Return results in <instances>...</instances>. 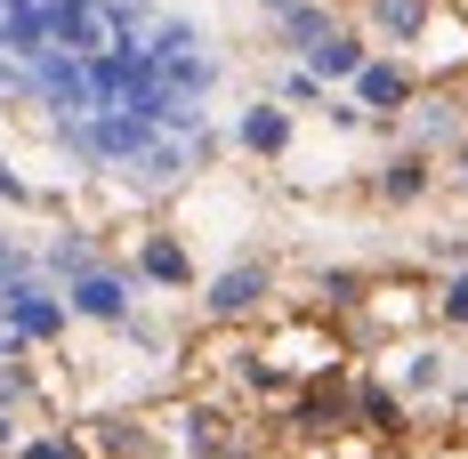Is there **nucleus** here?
<instances>
[{"label": "nucleus", "instance_id": "obj_1", "mask_svg": "<svg viewBox=\"0 0 468 459\" xmlns=\"http://www.w3.org/2000/svg\"><path fill=\"white\" fill-rule=\"evenodd\" d=\"M65 290H48L41 275H16L0 282V330L16 339V347H48V339H65Z\"/></svg>", "mask_w": 468, "mask_h": 459}, {"label": "nucleus", "instance_id": "obj_2", "mask_svg": "<svg viewBox=\"0 0 468 459\" xmlns=\"http://www.w3.org/2000/svg\"><path fill=\"white\" fill-rule=\"evenodd\" d=\"M259 347H267V355H275V363L291 370V379H324V370H339V363H347V355H339V339H331V330H315V322L267 330Z\"/></svg>", "mask_w": 468, "mask_h": 459}, {"label": "nucleus", "instance_id": "obj_3", "mask_svg": "<svg viewBox=\"0 0 468 459\" xmlns=\"http://www.w3.org/2000/svg\"><path fill=\"white\" fill-rule=\"evenodd\" d=\"M267 298H275V266L267 258H242V266H227V275L210 282V322H250Z\"/></svg>", "mask_w": 468, "mask_h": 459}, {"label": "nucleus", "instance_id": "obj_4", "mask_svg": "<svg viewBox=\"0 0 468 459\" xmlns=\"http://www.w3.org/2000/svg\"><path fill=\"white\" fill-rule=\"evenodd\" d=\"M65 315H81V322H130V282L113 275V266H90V275H73L65 282Z\"/></svg>", "mask_w": 468, "mask_h": 459}, {"label": "nucleus", "instance_id": "obj_5", "mask_svg": "<svg viewBox=\"0 0 468 459\" xmlns=\"http://www.w3.org/2000/svg\"><path fill=\"white\" fill-rule=\"evenodd\" d=\"M347 81H356V105H364V113H379V121H396V113L420 97V81H412L404 65H388V57H364Z\"/></svg>", "mask_w": 468, "mask_h": 459}, {"label": "nucleus", "instance_id": "obj_6", "mask_svg": "<svg viewBox=\"0 0 468 459\" xmlns=\"http://www.w3.org/2000/svg\"><path fill=\"white\" fill-rule=\"evenodd\" d=\"M138 275L162 282V290H186L194 282V250L178 242V234H138Z\"/></svg>", "mask_w": 468, "mask_h": 459}, {"label": "nucleus", "instance_id": "obj_7", "mask_svg": "<svg viewBox=\"0 0 468 459\" xmlns=\"http://www.w3.org/2000/svg\"><path fill=\"white\" fill-rule=\"evenodd\" d=\"M372 193L388 202V210H404V202H420V193H428V153L412 145V153H396V162H379V170H372Z\"/></svg>", "mask_w": 468, "mask_h": 459}, {"label": "nucleus", "instance_id": "obj_8", "mask_svg": "<svg viewBox=\"0 0 468 459\" xmlns=\"http://www.w3.org/2000/svg\"><path fill=\"white\" fill-rule=\"evenodd\" d=\"M234 138H242V153L282 162V153H291V113H282V105H250V113L234 121Z\"/></svg>", "mask_w": 468, "mask_h": 459}, {"label": "nucleus", "instance_id": "obj_9", "mask_svg": "<svg viewBox=\"0 0 468 459\" xmlns=\"http://www.w3.org/2000/svg\"><path fill=\"white\" fill-rule=\"evenodd\" d=\"M364 57H372V48L356 41V33H315V41H307V73H315V81L331 89V81H347Z\"/></svg>", "mask_w": 468, "mask_h": 459}, {"label": "nucleus", "instance_id": "obj_10", "mask_svg": "<svg viewBox=\"0 0 468 459\" xmlns=\"http://www.w3.org/2000/svg\"><path fill=\"white\" fill-rule=\"evenodd\" d=\"M347 419H356V412H347V395H324V387H315V395H299L291 427H299V435H324V443H331V435H347Z\"/></svg>", "mask_w": 468, "mask_h": 459}, {"label": "nucleus", "instance_id": "obj_11", "mask_svg": "<svg viewBox=\"0 0 468 459\" xmlns=\"http://www.w3.org/2000/svg\"><path fill=\"white\" fill-rule=\"evenodd\" d=\"M347 412L364 419L372 435H396V427H404V403H396V395H388L379 379H356V395H347Z\"/></svg>", "mask_w": 468, "mask_h": 459}, {"label": "nucleus", "instance_id": "obj_12", "mask_svg": "<svg viewBox=\"0 0 468 459\" xmlns=\"http://www.w3.org/2000/svg\"><path fill=\"white\" fill-rule=\"evenodd\" d=\"M379 33H388V41H420L428 33V0H379Z\"/></svg>", "mask_w": 468, "mask_h": 459}, {"label": "nucleus", "instance_id": "obj_13", "mask_svg": "<svg viewBox=\"0 0 468 459\" xmlns=\"http://www.w3.org/2000/svg\"><path fill=\"white\" fill-rule=\"evenodd\" d=\"M48 266H57V275H65V282H73V275H90V266H97L90 234H57V242H48Z\"/></svg>", "mask_w": 468, "mask_h": 459}, {"label": "nucleus", "instance_id": "obj_14", "mask_svg": "<svg viewBox=\"0 0 468 459\" xmlns=\"http://www.w3.org/2000/svg\"><path fill=\"white\" fill-rule=\"evenodd\" d=\"M428 315H436V322H452V330H468V266L436 282V307H428Z\"/></svg>", "mask_w": 468, "mask_h": 459}, {"label": "nucleus", "instance_id": "obj_15", "mask_svg": "<svg viewBox=\"0 0 468 459\" xmlns=\"http://www.w3.org/2000/svg\"><path fill=\"white\" fill-rule=\"evenodd\" d=\"M25 459H90L81 443H65V435H41V443H25Z\"/></svg>", "mask_w": 468, "mask_h": 459}, {"label": "nucleus", "instance_id": "obj_16", "mask_svg": "<svg viewBox=\"0 0 468 459\" xmlns=\"http://www.w3.org/2000/svg\"><path fill=\"white\" fill-rule=\"evenodd\" d=\"M16 275H33V258H25V250H16V242L0 234V282H16Z\"/></svg>", "mask_w": 468, "mask_h": 459}, {"label": "nucleus", "instance_id": "obj_17", "mask_svg": "<svg viewBox=\"0 0 468 459\" xmlns=\"http://www.w3.org/2000/svg\"><path fill=\"white\" fill-rule=\"evenodd\" d=\"M452 170H461V185H468V145H461V162H452Z\"/></svg>", "mask_w": 468, "mask_h": 459}, {"label": "nucleus", "instance_id": "obj_18", "mask_svg": "<svg viewBox=\"0 0 468 459\" xmlns=\"http://www.w3.org/2000/svg\"><path fill=\"white\" fill-rule=\"evenodd\" d=\"M8 435H16V427H8V412H0V443H8Z\"/></svg>", "mask_w": 468, "mask_h": 459}]
</instances>
